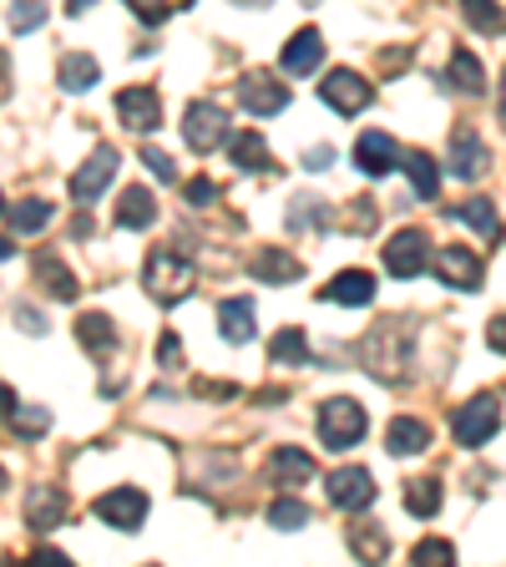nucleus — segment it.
<instances>
[{"mask_svg": "<svg viewBox=\"0 0 506 567\" xmlns=\"http://www.w3.org/2000/svg\"><path fill=\"white\" fill-rule=\"evenodd\" d=\"M411 334H415V325L405 315H390V319H380L370 334H365V344H360V355H365V370H370L375 381H386V385H395L405 370H411Z\"/></svg>", "mask_w": 506, "mask_h": 567, "instance_id": "nucleus-1", "label": "nucleus"}, {"mask_svg": "<svg viewBox=\"0 0 506 567\" xmlns=\"http://www.w3.org/2000/svg\"><path fill=\"white\" fill-rule=\"evenodd\" d=\"M142 279H147V294L158 304H183L193 294V284H198V269H193V259L183 249H152Z\"/></svg>", "mask_w": 506, "mask_h": 567, "instance_id": "nucleus-2", "label": "nucleus"}, {"mask_svg": "<svg viewBox=\"0 0 506 567\" xmlns=\"http://www.w3.org/2000/svg\"><path fill=\"white\" fill-rule=\"evenodd\" d=\"M365 431H370V416H365L360 400H349V396H330L320 406V441L330 451H349V446H360Z\"/></svg>", "mask_w": 506, "mask_h": 567, "instance_id": "nucleus-3", "label": "nucleus"}, {"mask_svg": "<svg viewBox=\"0 0 506 567\" xmlns=\"http://www.w3.org/2000/svg\"><path fill=\"white\" fill-rule=\"evenodd\" d=\"M496 431H502V400H496V396H471L467 406L451 416V435H456V441H461L467 451L486 446Z\"/></svg>", "mask_w": 506, "mask_h": 567, "instance_id": "nucleus-4", "label": "nucleus"}, {"mask_svg": "<svg viewBox=\"0 0 506 567\" xmlns=\"http://www.w3.org/2000/svg\"><path fill=\"white\" fill-rule=\"evenodd\" d=\"M92 512L117 532H137L147 522V491L142 487H112L92 501Z\"/></svg>", "mask_w": 506, "mask_h": 567, "instance_id": "nucleus-5", "label": "nucleus"}, {"mask_svg": "<svg viewBox=\"0 0 506 567\" xmlns=\"http://www.w3.org/2000/svg\"><path fill=\"white\" fill-rule=\"evenodd\" d=\"M426 264H430V238L421 234V228H400L386 243V269L395 279H421Z\"/></svg>", "mask_w": 506, "mask_h": 567, "instance_id": "nucleus-6", "label": "nucleus"}, {"mask_svg": "<svg viewBox=\"0 0 506 567\" xmlns=\"http://www.w3.org/2000/svg\"><path fill=\"white\" fill-rule=\"evenodd\" d=\"M324 491H330V507H340V512H365L375 501V476L365 466H340V472L324 476Z\"/></svg>", "mask_w": 506, "mask_h": 567, "instance_id": "nucleus-7", "label": "nucleus"}, {"mask_svg": "<svg viewBox=\"0 0 506 567\" xmlns=\"http://www.w3.org/2000/svg\"><path fill=\"white\" fill-rule=\"evenodd\" d=\"M112 178H117V147H96L92 158L71 172V199H77V208L102 199V188H107Z\"/></svg>", "mask_w": 506, "mask_h": 567, "instance_id": "nucleus-8", "label": "nucleus"}, {"mask_svg": "<svg viewBox=\"0 0 506 567\" xmlns=\"http://www.w3.org/2000/svg\"><path fill=\"white\" fill-rule=\"evenodd\" d=\"M320 97L330 112H340V117H355V112H365L370 106V81L360 77V71H330V77L320 81Z\"/></svg>", "mask_w": 506, "mask_h": 567, "instance_id": "nucleus-9", "label": "nucleus"}, {"mask_svg": "<svg viewBox=\"0 0 506 567\" xmlns=\"http://www.w3.org/2000/svg\"><path fill=\"white\" fill-rule=\"evenodd\" d=\"M239 102L249 117H274V112L289 106V87H284L279 77H268V71H249V77L239 81Z\"/></svg>", "mask_w": 506, "mask_h": 567, "instance_id": "nucleus-10", "label": "nucleus"}, {"mask_svg": "<svg viewBox=\"0 0 506 567\" xmlns=\"http://www.w3.org/2000/svg\"><path fill=\"white\" fill-rule=\"evenodd\" d=\"M183 137L193 152H214L218 143H228V117L214 102H193L183 117Z\"/></svg>", "mask_w": 506, "mask_h": 567, "instance_id": "nucleus-11", "label": "nucleus"}, {"mask_svg": "<svg viewBox=\"0 0 506 567\" xmlns=\"http://www.w3.org/2000/svg\"><path fill=\"white\" fill-rule=\"evenodd\" d=\"M117 117H122V127H133V133H158L162 97L152 92V87H127V92H117Z\"/></svg>", "mask_w": 506, "mask_h": 567, "instance_id": "nucleus-12", "label": "nucleus"}, {"mask_svg": "<svg viewBox=\"0 0 506 567\" xmlns=\"http://www.w3.org/2000/svg\"><path fill=\"white\" fill-rule=\"evenodd\" d=\"M436 274H440V284H451V290L476 294V290H481V279H486V269H481V259H476L471 249L451 243V249H440V253H436Z\"/></svg>", "mask_w": 506, "mask_h": 567, "instance_id": "nucleus-13", "label": "nucleus"}, {"mask_svg": "<svg viewBox=\"0 0 506 567\" xmlns=\"http://www.w3.org/2000/svg\"><path fill=\"white\" fill-rule=\"evenodd\" d=\"M486 143H481L471 127H461V133L451 137V152H446V172L451 178H461V183H476L481 172H486Z\"/></svg>", "mask_w": 506, "mask_h": 567, "instance_id": "nucleus-14", "label": "nucleus"}, {"mask_svg": "<svg viewBox=\"0 0 506 567\" xmlns=\"http://www.w3.org/2000/svg\"><path fill=\"white\" fill-rule=\"evenodd\" d=\"M355 162H360L365 178H386V172L400 168V147L390 133H360V143H355Z\"/></svg>", "mask_w": 506, "mask_h": 567, "instance_id": "nucleus-15", "label": "nucleus"}, {"mask_svg": "<svg viewBox=\"0 0 506 567\" xmlns=\"http://www.w3.org/2000/svg\"><path fill=\"white\" fill-rule=\"evenodd\" d=\"M324 299L330 304H345V309H365L375 299V274L370 269H345L324 284Z\"/></svg>", "mask_w": 506, "mask_h": 567, "instance_id": "nucleus-16", "label": "nucleus"}, {"mask_svg": "<svg viewBox=\"0 0 506 567\" xmlns=\"http://www.w3.org/2000/svg\"><path fill=\"white\" fill-rule=\"evenodd\" d=\"M61 517H67V491L61 487H31V497H26L31 532H56L61 528Z\"/></svg>", "mask_w": 506, "mask_h": 567, "instance_id": "nucleus-17", "label": "nucleus"}, {"mask_svg": "<svg viewBox=\"0 0 506 567\" xmlns=\"http://www.w3.org/2000/svg\"><path fill=\"white\" fill-rule=\"evenodd\" d=\"M268 476H274V487H304L314 481V456L299 446H279L268 456Z\"/></svg>", "mask_w": 506, "mask_h": 567, "instance_id": "nucleus-18", "label": "nucleus"}, {"mask_svg": "<svg viewBox=\"0 0 506 567\" xmlns=\"http://www.w3.org/2000/svg\"><path fill=\"white\" fill-rule=\"evenodd\" d=\"M320 61H324V36L314 26L299 31V36L284 46V56H279V67L289 71V77H309V71L320 67Z\"/></svg>", "mask_w": 506, "mask_h": 567, "instance_id": "nucleus-19", "label": "nucleus"}, {"mask_svg": "<svg viewBox=\"0 0 506 567\" xmlns=\"http://www.w3.org/2000/svg\"><path fill=\"white\" fill-rule=\"evenodd\" d=\"M430 446V426L415 421V416H395L386 431V451L390 456H421Z\"/></svg>", "mask_w": 506, "mask_h": 567, "instance_id": "nucleus-20", "label": "nucleus"}, {"mask_svg": "<svg viewBox=\"0 0 506 567\" xmlns=\"http://www.w3.org/2000/svg\"><path fill=\"white\" fill-rule=\"evenodd\" d=\"M36 279H41V290L51 294V299H61V304H71L81 294V284H77V274H71L56 253H36Z\"/></svg>", "mask_w": 506, "mask_h": 567, "instance_id": "nucleus-21", "label": "nucleus"}, {"mask_svg": "<svg viewBox=\"0 0 506 567\" xmlns=\"http://www.w3.org/2000/svg\"><path fill=\"white\" fill-rule=\"evenodd\" d=\"M152 218H158V199L147 193V188H122V199H117V228H152Z\"/></svg>", "mask_w": 506, "mask_h": 567, "instance_id": "nucleus-22", "label": "nucleus"}, {"mask_svg": "<svg viewBox=\"0 0 506 567\" xmlns=\"http://www.w3.org/2000/svg\"><path fill=\"white\" fill-rule=\"evenodd\" d=\"M218 330H223L228 344H249L258 334L253 325V299H223L218 304Z\"/></svg>", "mask_w": 506, "mask_h": 567, "instance_id": "nucleus-23", "label": "nucleus"}, {"mask_svg": "<svg viewBox=\"0 0 506 567\" xmlns=\"http://www.w3.org/2000/svg\"><path fill=\"white\" fill-rule=\"evenodd\" d=\"M400 168L411 172V188H415V199L430 203L436 199V188H440V168L430 152H421V147H411V152H400Z\"/></svg>", "mask_w": 506, "mask_h": 567, "instance_id": "nucleus-24", "label": "nucleus"}, {"mask_svg": "<svg viewBox=\"0 0 506 567\" xmlns=\"http://www.w3.org/2000/svg\"><path fill=\"white\" fill-rule=\"evenodd\" d=\"M451 218H456V224H471L481 238H486V243H502V218H496L492 199H467V203H456Z\"/></svg>", "mask_w": 506, "mask_h": 567, "instance_id": "nucleus-25", "label": "nucleus"}, {"mask_svg": "<svg viewBox=\"0 0 506 567\" xmlns=\"http://www.w3.org/2000/svg\"><path fill=\"white\" fill-rule=\"evenodd\" d=\"M77 340L87 344V350H92L96 360H107L112 350H117V325H112L107 315H96V309H92V315H81V319H77Z\"/></svg>", "mask_w": 506, "mask_h": 567, "instance_id": "nucleus-26", "label": "nucleus"}, {"mask_svg": "<svg viewBox=\"0 0 506 567\" xmlns=\"http://www.w3.org/2000/svg\"><path fill=\"white\" fill-rule=\"evenodd\" d=\"M299 274H304V264L284 249H258V259H253V279H264V284H294Z\"/></svg>", "mask_w": 506, "mask_h": 567, "instance_id": "nucleus-27", "label": "nucleus"}, {"mask_svg": "<svg viewBox=\"0 0 506 567\" xmlns=\"http://www.w3.org/2000/svg\"><path fill=\"white\" fill-rule=\"evenodd\" d=\"M96 56H81V52H67L61 56V92H92L96 87Z\"/></svg>", "mask_w": 506, "mask_h": 567, "instance_id": "nucleus-28", "label": "nucleus"}, {"mask_svg": "<svg viewBox=\"0 0 506 567\" xmlns=\"http://www.w3.org/2000/svg\"><path fill=\"white\" fill-rule=\"evenodd\" d=\"M5 218H11V234H41V228L51 224V203L46 199H21L5 208Z\"/></svg>", "mask_w": 506, "mask_h": 567, "instance_id": "nucleus-29", "label": "nucleus"}, {"mask_svg": "<svg viewBox=\"0 0 506 567\" xmlns=\"http://www.w3.org/2000/svg\"><path fill=\"white\" fill-rule=\"evenodd\" d=\"M228 152H233V168L239 172H268V143L258 133H239L228 143Z\"/></svg>", "mask_w": 506, "mask_h": 567, "instance_id": "nucleus-30", "label": "nucleus"}, {"mask_svg": "<svg viewBox=\"0 0 506 567\" xmlns=\"http://www.w3.org/2000/svg\"><path fill=\"white\" fill-rule=\"evenodd\" d=\"M405 512H415V517L440 512V481L436 476H411V481H405Z\"/></svg>", "mask_w": 506, "mask_h": 567, "instance_id": "nucleus-31", "label": "nucleus"}, {"mask_svg": "<svg viewBox=\"0 0 506 567\" xmlns=\"http://www.w3.org/2000/svg\"><path fill=\"white\" fill-rule=\"evenodd\" d=\"M446 77H451L456 92H467V97H481V92H486V71H481V61H476L471 52H456V56H451V71H446Z\"/></svg>", "mask_w": 506, "mask_h": 567, "instance_id": "nucleus-32", "label": "nucleus"}, {"mask_svg": "<svg viewBox=\"0 0 506 567\" xmlns=\"http://www.w3.org/2000/svg\"><path fill=\"white\" fill-rule=\"evenodd\" d=\"M268 360L274 365H309V340H304V330H279L274 340H268Z\"/></svg>", "mask_w": 506, "mask_h": 567, "instance_id": "nucleus-33", "label": "nucleus"}, {"mask_svg": "<svg viewBox=\"0 0 506 567\" xmlns=\"http://www.w3.org/2000/svg\"><path fill=\"white\" fill-rule=\"evenodd\" d=\"M46 21V0H11V31L15 36H31Z\"/></svg>", "mask_w": 506, "mask_h": 567, "instance_id": "nucleus-34", "label": "nucleus"}, {"mask_svg": "<svg viewBox=\"0 0 506 567\" xmlns=\"http://www.w3.org/2000/svg\"><path fill=\"white\" fill-rule=\"evenodd\" d=\"M11 426H15V435L21 441H36L46 426H51V410H41V406H15L11 410Z\"/></svg>", "mask_w": 506, "mask_h": 567, "instance_id": "nucleus-35", "label": "nucleus"}, {"mask_svg": "<svg viewBox=\"0 0 506 567\" xmlns=\"http://www.w3.org/2000/svg\"><path fill=\"white\" fill-rule=\"evenodd\" d=\"M268 522H274L279 532H299L309 522V507H304V501H294V497H284V501L268 507Z\"/></svg>", "mask_w": 506, "mask_h": 567, "instance_id": "nucleus-36", "label": "nucleus"}, {"mask_svg": "<svg viewBox=\"0 0 506 567\" xmlns=\"http://www.w3.org/2000/svg\"><path fill=\"white\" fill-rule=\"evenodd\" d=\"M461 11H467V21L476 31H502L506 26V15H502L496 0H461Z\"/></svg>", "mask_w": 506, "mask_h": 567, "instance_id": "nucleus-37", "label": "nucleus"}, {"mask_svg": "<svg viewBox=\"0 0 506 567\" xmlns=\"http://www.w3.org/2000/svg\"><path fill=\"white\" fill-rule=\"evenodd\" d=\"M411 563H421V567L456 563V547H451L446 537H426V542H415V547H411Z\"/></svg>", "mask_w": 506, "mask_h": 567, "instance_id": "nucleus-38", "label": "nucleus"}, {"mask_svg": "<svg viewBox=\"0 0 506 567\" xmlns=\"http://www.w3.org/2000/svg\"><path fill=\"white\" fill-rule=\"evenodd\" d=\"M349 547H355L360 557H370V563H380V557H386V532L355 528V532H349Z\"/></svg>", "mask_w": 506, "mask_h": 567, "instance_id": "nucleus-39", "label": "nucleus"}, {"mask_svg": "<svg viewBox=\"0 0 506 567\" xmlns=\"http://www.w3.org/2000/svg\"><path fill=\"white\" fill-rule=\"evenodd\" d=\"M142 162L152 178H162V183H177V162L162 152V147H142Z\"/></svg>", "mask_w": 506, "mask_h": 567, "instance_id": "nucleus-40", "label": "nucleus"}, {"mask_svg": "<svg viewBox=\"0 0 506 567\" xmlns=\"http://www.w3.org/2000/svg\"><path fill=\"white\" fill-rule=\"evenodd\" d=\"M127 5H133V15L142 21V26H162V21H168V11H173L168 0H127Z\"/></svg>", "mask_w": 506, "mask_h": 567, "instance_id": "nucleus-41", "label": "nucleus"}, {"mask_svg": "<svg viewBox=\"0 0 506 567\" xmlns=\"http://www.w3.org/2000/svg\"><path fill=\"white\" fill-rule=\"evenodd\" d=\"M158 365L162 370H183V340H177L173 330H162V340H158Z\"/></svg>", "mask_w": 506, "mask_h": 567, "instance_id": "nucleus-42", "label": "nucleus"}, {"mask_svg": "<svg viewBox=\"0 0 506 567\" xmlns=\"http://www.w3.org/2000/svg\"><path fill=\"white\" fill-rule=\"evenodd\" d=\"M214 199H218V183H214V178H193V183H187V203H193V208H208Z\"/></svg>", "mask_w": 506, "mask_h": 567, "instance_id": "nucleus-43", "label": "nucleus"}, {"mask_svg": "<svg viewBox=\"0 0 506 567\" xmlns=\"http://www.w3.org/2000/svg\"><path fill=\"white\" fill-rule=\"evenodd\" d=\"M193 390L214 400H239V385H223V381H193Z\"/></svg>", "mask_w": 506, "mask_h": 567, "instance_id": "nucleus-44", "label": "nucleus"}, {"mask_svg": "<svg viewBox=\"0 0 506 567\" xmlns=\"http://www.w3.org/2000/svg\"><path fill=\"white\" fill-rule=\"evenodd\" d=\"M349 228H355V234H365V228H375V203H370V199H360V203H355V208H349Z\"/></svg>", "mask_w": 506, "mask_h": 567, "instance_id": "nucleus-45", "label": "nucleus"}, {"mask_svg": "<svg viewBox=\"0 0 506 567\" xmlns=\"http://www.w3.org/2000/svg\"><path fill=\"white\" fill-rule=\"evenodd\" d=\"M486 344H492L496 355H506V315H496L492 325H486Z\"/></svg>", "mask_w": 506, "mask_h": 567, "instance_id": "nucleus-46", "label": "nucleus"}, {"mask_svg": "<svg viewBox=\"0 0 506 567\" xmlns=\"http://www.w3.org/2000/svg\"><path fill=\"white\" fill-rule=\"evenodd\" d=\"M15 319H21V330H26V334H46V319H41L31 304H21V309H15Z\"/></svg>", "mask_w": 506, "mask_h": 567, "instance_id": "nucleus-47", "label": "nucleus"}, {"mask_svg": "<svg viewBox=\"0 0 506 567\" xmlns=\"http://www.w3.org/2000/svg\"><path fill=\"white\" fill-rule=\"evenodd\" d=\"M330 162H334V147H309V152H304V168L309 172H324Z\"/></svg>", "mask_w": 506, "mask_h": 567, "instance_id": "nucleus-48", "label": "nucleus"}, {"mask_svg": "<svg viewBox=\"0 0 506 567\" xmlns=\"http://www.w3.org/2000/svg\"><path fill=\"white\" fill-rule=\"evenodd\" d=\"M5 97H11V56L0 52V102H5Z\"/></svg>", "mask_w": 506, "mask_h": 567, "instance_id": "nucleus-49", "label": "nucleus"}, {"mask_svg": "<svg viewBox=\"0 0 506 567\" xmlns=\"http://www.w3.org/2000/svg\"><path fill=\"white\" fill-rule=\"evenodd\" d=\"M71 238H92V218H87V213H77V224H71Z\"/></svg>", "mask_w": 506, "mask_h": 567, "instance_id": "nucleus-50", "label": "nucleus"}, {"mask_svg": "<svg viewBox=\"0 0 506 567\" xmlns=\"http://www.w3.org/2000/svg\"><path fill=\"white\" fill-rule=\"evenodd\" d=\"M11 410H15V390L11 385H0V416H11Z\"/></svg>", "mask_w": 506, "mask_h": 567, "instance_id": "nucleus-51", "label": "nucleus"}, {"mask_svg": "<svg viewBox=\"0 0 506 567\" xmlns=\"http://www.w3.org/2000/svg\"><path fill=\"white\" fill-rule=\"evenodd\" d=\"M96 0H67V15H81V11H92Z\"/></svg>", "mask_w": 506, "mask_h": 567, "instance_id": "nucleus-52", "label": "nucleus"}, {"mask_svg": "<svg viewBox=\"0 0 506 567\" xmlns=\"http://www.w3.org/2000/svg\"><path fill=\"white\" fill-rule=\"evenodd\" d=\"M11 253H15V243H11V238H0V264H5Z\"/></svg>", "mask_w": 506, "mask_h": 567, "instance_id": "nucleus-53", "label": "nucleus"}, {"mask_svg": "<svg viewBox=\"0 0 506 567\" xmlns=\"http://www.w3.org/2000/svg\"><path fill=\"white\" fill-rule=\"evenodd\" d=\"M502 127H506V71H502Z\"/></svg>", "mask_w": 506, "mask_h": 567, "instance_id": "nucleus-54", "label": "nucleus"}, {"mask_svg": "<svg viewBox=\"0 0 506 567\" xmlns=\"http://www.w3.org/2000/svg\"><path fill=\"white\" fill-rule=\"evenodd\" d=\"M239 5H253V11H264V5H268V0H239Z\"/></svg>", "mask_w": 506, "mask_h": 567, "instance_id": "nucleus-55", "label": "nucleus"}, {"mask_svg": "<svg viewBox=\"0 0 506 567\" xmlns=\"http://www.w3.org/2000/svg\"><path fill=\"white\" fill-rule=\"evenodd\" d=\"M0 491H5V466H0Z\"/></svg>", "mask_w": 506, "mask_h": 567, "instance_id": "nucleus-56", "label": "nucleus"}]
</instances>
